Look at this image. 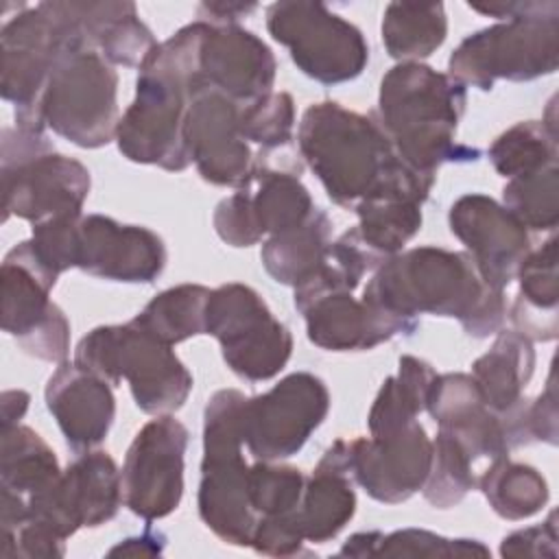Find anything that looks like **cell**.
I'll return each mask as SVG.
<instances>
[{
    "mask_svg": "<svg viewBox=\"0 0 559 559\" xmlns=\"http://www.w3.org/2000/svg\"><path fill=\"white\" fill-rule=\"evenodd\" d=\"M297 146L304 162L321 181L332 203L356 210L373 197H404L426 203L437 177L402 162L369 114L341 103L310 105L297 127Z\"/></svg>",
    "mask_w": 559,
    "mask_h": 559,
    "instance_id": "cell-1",
    "label": "cell"
},
{
    "mask_svg": "<svg viewBox=\"0 0 559 559\" xmlns=\"http://www.w3.org/2000/svg\"><path fill=\"white\" fill-rule=\"evenodd\" d=\"M360 299L404 319H456L472 338L498 334L507 319L504 293L485 284L467 251L430 245L386 258L371 273Z\"/></svg>",
    "mask_w": 559,
    "mask_h": 559,
    "instance_id": "cell-2",
    "label": "cell"
},
{
    "mask_svg": "<svg viewBox=\"0 0 559 559\" xmlns=\"http://www.w3.org/2000/svg\"><path fill=\"white\" fill-rule=\"evenodd\" d=\"M205 26L203 20L186 24L159 41L140 66L135 96L116 131L118 151L129 162L170 173H181L192 164L183 129Z\"/></svg>",
    "mask_w": 559,
    "mask_h": 559,
    "instance_id": "cell-3",
    "label": "cell"
},
{
    "mask_svg": "<svg viewBox=\"0 0 559 559\" xmlns=\"http://www.w3.org/2000/svg\"><path fill=\"white\" fill-rule=\"evenodd\" d=\"M467 92L448 74L421 61L393 66L380 81L378 109L371 111L397 157L435 175L443 164H469L480 151L456 142Z\"/></svg>",
    "mask_w": 559,
    "mask_h": 559,
    "instance_id": "cell-4",
    "label": "cell"
},
{
    "mask_svg": "<svg viewBox=\"0 0 559 559\" xmlns=\"http://www.w3.org/2000/svg\"><path fill=\"white\" fill-rule=\"evenodd\" d=\"M500 20L467 35L448 59V76L463 87L489 92L496 81L526 83L548 76L559 63V2H467Z\"/></svg>",
    "mask_w": 559,
    "mask_h": 559,
    "instance_id": "cell-5",
    "label": "cell"
},
{
    "mask_svg": "<svg viewBox=\"0 0 559 559\" xmlns=\"http://www.w3.org/2000/svg\"><path fill=\"white\" fill-rule=\"evenodd\" d=\"M0 92L15 107V127L44 133V94L59 57L74 48H92L66 0L39 2L9 17L0 33Z\"/></svg>",
    "mask_w": 559,
    "mask_h": 559,
    "instance_id": "cell-6",
    "label": "cell"
},
{
    "mask_svg": "<svg viewBox=\"0 0 559 559\" xmlns=\"http://www.w3.org/2000/svg\"><path fill=\"white\" fill-rule=\"evenodd\" d=\"M74 362L111 386L127 380L135 406L146 415H173L186 404L194 384L173 345L133 319L90 330L74 347Z\"/></svg>",
    "mask_w": 559,
    "mask_h": 559,
    "instance_id": "cell-7",
    "label": "cell"
},
{
    "mask_svg": "<svg viewBox=\"0 0 559 559\" xmlns=\"http://www.w3.org/2000/svg\"><path fill=\"white\" fill-rule=\"evenodd\" d=\"M245 393L216 391L203 411V459L197 507L201 522L229 546H251L258 515L249 502L240 415Z\"/></svg>",
    "mask_w": 559,
    "mask_h": 559,
    "instance_id": "cell-8",
    "label": "cell"
},
{
    "mask_svg": "<svg viewBox=\"0 0 559 559\" xmlns=\"http://www.w3.org/2000/svg\"><path fill=\"white\" fill-rule=\"evenodd\" d=\"M44 122L79 148H100L118 131V74L94 48H74L52 68Z\"/></svg>",
    "mask_w": 559,
    "mask_h": 559,
    "instance_id": "cell-9",
    "label": "cell"
},
{
    "mask_svg": "<svg viewBox=\"0 0 559 559\" xmlns=\"http://www.w3.org/2000/svg\"><path fill=\"white\" fill-rule=\"evenodd\" d=\"M266 31L288 48L301 74L323 85L354 81L369 63V44L360 28L323 2H273L266 9Z\"/></svg>",
    "mask_w": 559,
    "mask_h": 559,
    "instance_id": "cell-10",
    "label": "cell"
},
{
    "mask_svg": "<svg viewBox=\"0 0 559 559\" xmlns=\"http://www.w3.org/2000/svg\"><path fill=\"white\" fill-rule=\"evenodd\" d=\"M205 334L214 336L231 373L249 382L275 378L293 354L290 330L247 284L229 282L210 293Z\"/></svg>",
    "mask_w": 559,
    "mask_h": 559,
    "instance_id": "cell-11",
    "label": "cell"
},
{
    "mask_svg": "<svg viewBox=\"0 0 559 559\" xmlns=\"http://www.w3.org/2000/svg\"><path fill=\"white\" fill-rule=\"evenodd\" d=\"M26 504L28 515L20 526L66 544L79 528H96L116 518L124 504L120 469L103 450L83 452Z\"/></svg>",
    "mask_w": 559,
    "mask_h": 559,
    "instance_id": "cell-12",
    "label": "cell"
},
{
    "mask_svg": "<svg viewBox=\"0 0 559 559\" xmlns=\"http://www.w3.org/2000/svg\"><path fill=\"white\" fill-rule=\"evenodd\" d=\"M330 413V391L310 371L284 376L269 391L247 397L240 415L242 443L258 461L295 456Z\"/></svg>",
    "mask_w": 559,
    "mask_h": 559,
    "instance_id": "cell-13",
    "label": "cell"
},
{
    "mask_svg": "<svg viewBox=\"0 0 559 559\" xmlns=\"http://www.w3.org/2000/svg\"><path fill=\"white\" fill-rule=\"evenodd\" d=\"M57 280L50 277L17 242L0 269V319L2 330L17 341L24 354L66 362L70 354V321L50 299Z\"/></svg>",
    "mask_w": 559,
    "mask_h": 559,
    "instance_id": "cell-14",
    "label": "cell"
},
{
    "mask_svg": "<svg viewBox=\"0 0 559 559\" xmlns=\"http://www.w3.org/2000/svg\"><path fill=\"white\" fill-rule=\"evenodd\" d=\"M314 207L299 173L277 168L258 155L251 179L216 205L212 225L229 247H251L304 223Z\"/></svg>",
    "mask_w": 559,
    "mask_h": 559,
    "instance_id": "cell-15",
    "label": "cell"
},
{
    "mask_svg": "<svg viewBox=\"0 0 559 559\" xmlns=\"http://www.w3.org/2000/svg\"><path fill=\"white\" fill-rule=\"evenodd\" d=\"M188 441V428L173 415H155L138 430L120 469L122 502L133 515L155 522L177 511Z\"/></svg>",
    "mask_w": 559,
    "mask_h": 559,
    "instance_id": "cell-16",
    "label": "cell"
},
{
    "mask_svg": "<svg viewBox=\"0 0 559 559\" xmlns=\"http://www.w3.org/2000/svg\"><path fill=\"white\" fill-rule=\"evenodd\" d=\"M242 105L212 87L201 72L190 85L186 114V146L203 181L223 188H242L255 168L251 144L240 129Z\"/></svg>",
    "mask_w": 559,
    "mask_h": 559,
    "instance_id": "cell-17",
    "label": "cell"
},
{
    "mask_svg": "<svg viewBox=\"0 0 559 559\" xmlns=\"http://www.w3.org/2000/svg\"><path fill=\"white\" fill-rule=\"evenodd\" d=\"M4 221L11 216L39 225L81 216L90 194V170L74 157L41 153L22 162H0Z\"/></svg>",
    "mask_w": 559,
    "mask_h": 559,
    "instance_id": "cell-18",
    "label": "cell"
},
{
    "mask_svg": "<svg viewBox=\"0 0 559 559\" xmlns=\"http://www.w3.org/2000/svg\"><path fill=\"white\" fill-rule=\"evenodd\" d=\"M432 439L415 419L402 428L347 439V472L369 498L400 504L415 496L428 476Z\"/></svg>",
    "mask_w": 559,
    "mask_h": 559,
    "instance_id": "cell-19",
    "label": "cell"
},
{
    "mask_svg": "<svg viewBox=\"0 0 559 559\" xmlns=\"http://www.w3.org/2000/svg\"><path fill=\"white\" fill-rule=\"evenodd\" d=\"M448 225L485 284L504 293L531 253L528 229L502 203L480 192L459 197L448 212Z\"/></svg>",
    "mask_w": 559,
    "mask_h": 559,
    "instance_id": "cell-20",
    "label": "cell"
},
{
    "mask_svg": "<svg viewBox=\"0 0 559 559\" xmlns=\"http://www.w3.org/2000/svg\"><path fill=\"white\" fill-rule=\"evenodd\" d=\"M164 240L148 227L122 225L103 214L81 216L76 269L124 284H151L166 269Z\"/></svg>",
    "mask_w": 559,
    "mask_h": 559,
    "instance_id": "cell-21",
    "label": "cell"
},
{
    "mask_svg": "<svg viewBox=\"0 0 559 559\" xmlns=\"http://www.w3.org/2000/svg\"><path fill=\"white\" fill-rule=\"evenodd\" d=\"M205 24L199 52L201 76L240 105L273 92L277 74L273 50L238 24Z\"/></svg>",
    "mask_w": 559,
    "mask_h": 559,
    "instance_id": "cell-22",
    "label": "cell"
},
{
    "mask_svg": "<svg viewBox=\"0 0 559 559\" xmlns=\"http://www.w3.org/2000/svg\"><path fill=\"white\" fill-rule=\"evenodd\" d=\"M44 400L74 454L90 452L107 439L116 417V397L107 380L66 360L50 373Z\"/></svg>",
    "mask_w": 559,
    "mask_h": 559,
    "instance_id": "cell-23",
    "label": "cell"
},
{
    "mask_svg": "<svg viewBox=\"0 0 559 559\" xmlns=\"http://www.w3.org/2000/svg\"><path fill=\"white\" fill-rule=\"evenodd\" d=\"M308 341L328 352H365L395 336H411L417 319L378 310L352 293H330L299 310Z\"/></svg>",
    "mask_w": 559,
    "mask_h": 559,
    "instance_id": "cell-24",
    "label": "cell"
},
{
    "mask_svg": "<svg viewBox=\"0 0 559 559\" xmlns=\"http://www.w3.org/2000/svg\"><path fill=\"white\" fill-rule=\"evenodd\" d=\"M426 411L439 430L450 435L472 461L498 459L511 452L502 417L485 404L472 373H437Z\"/></svg>",
    "mask_w": 559,
    "mask_h": 559,
    "instance_id": "cell-25",
    "label": "cell"
},
{
    "mask_svg": "<svg viewBox=\"0 0 559 559\" xmlns=\"http://www.w3.org/2000/svg\"><path fill=\"white\" fill-rule=\"evenodd\" d=\"M354 513L356 491L347 472V439H336L306 476L297 520L306 542L325 544L349 524Z\"/></svg>",
    "mask_w": 559,
    "mask_h": 559,
    "instance_id": "cell-26",
    "label": "cell"
},
{
    "mask_svg": "<svg viewBox=\"0 0 559 559\" xmlns=\"http://www.w3.org/2000/svg\"><path fill=\"white\" fill-rule=\"evenodd\" d=\"M72 11L87 44L111 66L140 68L157 46L133 2H74Z\"/></svg>",
    "mask_w": 559,
    "mask_h": 559,
    "instance_id": "cell-27",
    "label": "cell"
},
{
    "mask_svg": "<svg viewBox=\"0 0 559 559\" xmlns=\"http://www.w3.org/2000/svg\"><path fill=\"white\" fill-rule=\"evenodd\" d=\"M515 280H520V290L511 306V321L515 330L528 341H555L559 332V273L555 236H550L539 249H531Z\"/></svg>",
    "mask_w": 559,
    "mask_h": 559,
    "instance_id": "cell-28",
    "label": "cell"
},
{
    "mask_svg": "<svg viewBox=\"0 0 559 559\" xmlns=\"http://www.w3.org/2000/svg\"><path fill=\"white\" fill-rule=\"evenodd\" d=\"M535 371L533 341L518 330H500L491 347L472 362V378L476 380L485 404L507 415L526 397L524 391Z\"/></svg>",
    "mask_w": 559,
    "mask_h": 559,
    "instance_id": "cell-29",
    "label": "cell"
},
{
    "mask_svg": "<svg viewBox=\"0 0 559 559\" xmlns=\"http://www.w3.org/2000/svg\"><path fill=\"white\" fill-rule=\"evenodd\" d=\"M330 245L332 221L321 207H314L304 223L269 236L262 245L260 258L264 271L277 284L295 288L325 262Z\"/></svg>",
    "mask_w": 559,
    "mask_h": 559,
    "instance_id": "cell-30",
    "label": "cell"
},
{
    "mask_svg": "<svg viewBox=\"0 0 559 559\" xmlns=\"http://www.w3.org/2000/svg\"><path fill=\"white\" fill-rule=\"evenodd\" d=\"M380 33L391 59L400 63L421 61L445 41V7L441 2H389Z\"/></svg>",
    "mask_w": 559,
    "mask_h": 559,
    "instance_id": "cell-31",
    "label": "cell"
},
{
    "mask_svg": "<svg viewBox=\"0 0 559 559\" xmlns=\"http://www.w3.org/2000/svg\"><path fill=\"white\" fill-rule=\"evenodd\" d=\"M437 371L430 362L417 356H402L397 360V373L384 378L367 415L369 435L389 432L402 428L426 411L430 386Z\"/></svg>",
    "mask_w": 559,
    "mask_h": 559,
    "instance_id": "cell-32",
    "label": "cell"
},
{
    "mask_svg": "<svg viewBox=\"0 0 559 559\" xmlns=\"http://www.w3.org/2000/svg\"><path fill=\"white\" fill-rule=\"evenodd\" d=\"M52 448L28 426L2 428L0 487L22 498L44 491L61 476Z\"/></svg>",
    "mask_w": 559,
    "mask_h": 559,
    "instance_id": "cell-33",
    "label": "cell"
},
{
    "mask_svg": "<svg viewBox=\"0 0 559 559\" xmlns=\"http://www.w3.org/2000/svg\"><path fill=\"white\" fill-rule=\"evenodd\" d=\"M476 483L491 511L509 522L537 515L550 498V489L542 472L533 465L511 461L509 454L491 459V465Z\"/></svg>",
    "mask_w": 559,
    "mask_h": 559,
    "instance_id": "cell-34",
    "label": "cell"
},
{
    "mask_svg": "<svg viewBox=\"0 0 559 559\" xmlns=\"http://www.w3.org/2000/svg\"><path fill=\"white\" fill-rule=\"evenodd\" d=\"M210 288L203 284H179L153 297L133 321L166 345L183 343L205 334V308Z\"/></svg>",
    "mask_w": 559,
    "mask_h": 559,
    "instance_id": "cell-35",
    "label": "cell"
},
{
    "mask_svg": "<svg viewBox=\"0 0 559 559\" xmlns=\"http://www.w3.org/2000/svg\"><path fill=\"white\" fill-rule=\"evenodd\" d=\"M421 205L404 197L367 199L354 210L358 216V236L371 251L391 258L421 229Z\"/></svg>",
    "mask_w": 559,
    "mask_h": 559,
    "instance_id": "cell-36",
    "label": "cell"
},
{
    "mask_svg": "<svg viewBox=\"0 0 559 559\" xmlns=\"http://www.w3.org/2000/svg\"><path fill=\"white\" fill-rule=\"evenodd\" d=\"M487 157L493 170L504 179L557 164V127L548 124L544 118L515 122L491 142Z\"/></svg>",
    "mask_w": 559,
    "mask_h": 559,
    "instance_id": "cell-37",
    "label": "cell"
},
{
    "mask_svg": "<svg viewBox=\"0 0 559 559\" xmlns=\"http://www.w3.org/2000/svg\"><path fill=\"white\" fill-rule=\"evenodd\" d=\"M502 205L531 231H555L559 223V168L550 164L507 179Z\"/></svg>",
    "mask_w": 559,
    "mask_h": 559,
    "instance_id": "cell-38",
    "label": "cell"
},
{
    "mask_svg": "<svg viewBox=\"0 0 559 559\" xmlns=\"http://www.w3.org/2000/svg\"><path fill=\"white\" fill-rule=\"evenodd\" d=\"M472 463L467 452L450 435L439 430L432 439L430 469L421 487L426 502L435 509L456 507L476 487Z\"/></svg>",
    "mask_w": 559,
    "mask_h": 559,
    "instance_id": "cell-39",
    "label": "cell"
},
{
    "mask_svg": "<svg viewBox=\"0 0 559 559\" xmlns=\"http://www.w3.org/2000/svg\"><path fill=\"white\" fill-rule=\"evenodd\" d=\"M304 487L306 476L293 465H282L275 461H255L249 465L247 489L258 520L297 511Z\"/></svg>",
    "mask_w": 559,
    "mask_h": 559,
    "instance_id": "cell-40",
    "label": "cell"
},
{
    "mask_svg": "<svg viewBox=\"0 0 559 559\" xmlns=\"http://www.w3.org/2000/svg\"><path fill=\"white\" fill-rule=\"evenodd\" d=\"M240 129L245 140L260 148V155L288 146L295 131L293 96L288 92H269L266 96L242 105Z\"/></svg>",
    "mask_w": 559,
    "mask_h": 559,
    "instance_id": "cell-41",
    "label": "cell"
},
{
    "mask_svg": "<svg viewBox=\"0 0 559 559\" xmlns=\"http://www.w3.org/2000/svg\"><path fill=\"white\" fill-rule=\"evenodd\" d=\"M489 557L478 539H450L426 528H400L382 535L376 557Z\"/></svg>",
    "mask_w": 559,
    "mask_h": 559,
    "instance_id": "cell-42",
    "label": "cell"
},
{
    "mask_svg": "<svg viewBox=\"0 0 559 559\" xmlns=\"http://www.w3.org/2000/svg\"><path fill=\"white\" fill-rule=\"evenodd\" d=\"M304 542L306 539L299 528L297 511H293L286 515L260 518L249 548L266 557H293V555H301Z\"/></svg>",
    "mask_w": 559,
    "mask_h": 559,
    "instance_id": "cell-43",
    "label": "cell"
},
{
    "mask_svg": "<svg viewBox=\"0 0 559 559\" xmlns=\"http://www.w3.org/2000/svg\"><path fill=\"white\" fill-rule=\"evenodd\" d=\"M557 511H550L542 524L509 533L500 542L502 557H548L557 559Z\"/></svg>",
    "mask_w": 559,
    "mask_h": 559,
    "instance_id": "cell-44",
    "label": "cell"
},
{
    "mask_svg": "<svg viewBox=\"0 0 559 559\" xmlns=\"http://www.w3.org/2000/svg\"><path fill=\"white\" fill-rule=\"evenodd\" d=\"M528 430L533 441L557 445V386L555 369H550L546 389L528 402Z\"/></svg>",
    "mask_w": 559,
    "mask_h": 559,
    "instance_id": "cell-45",
    "label": "cell"
},
{
    "mask_svg": "<svg viewBox=\"0 0 559 559\" xmlns=\"http://www.w3.org/2000/svg\"><path fill=\"white\" fill-rule=\"evenodd\" d=\"M164 546H166L164 533L153 531L151 526H146V531L142 535L122 539L120 544L109 548L107 555L109 557H118V555H124V557H138V555L140 557H155V555L164 552Z\"/></svg>",
    "mask_w": 559,
    "mask_h": 559,
    "instance_id": "cell-46",
    "label": "cell"
},
{
    "mask_svg": "<svg viewBox=\"0 0 559 559\" xmlns=\"http://www.w3.org/2000/svg\"><path fill=\"white\" fill-rule=\"evenodd\" d=\"M258 9L255 2H201L199 15L210 24H236Z\"/></svg>",
    "mask_w": 559,
    "mask_h": 559,
    "instance_id": "cell-47",
    "label": "cell"
},
{
    "mask_svg": "<svg viewBox=\"0 0 559 559\" xmlns=\"http://www.w3.org/2000/svg\"><path fill=\"white\" fill-rule=\"evenodd\" d=\"M384 533L380 531H360L347 537V542L341 546L338 557H376L378 544Z\"/></svg>",
    "mask_w": 559,
    "mask_h": 559,
    "instance_id": "cell-48",
    "label": "cell"
},
{
    "mask_svg": "<svg viewBox=\"0 0 559 559\" xmlns=\"http://www.w3.org/2000/svg\"><path fill=\"white\" fill-rule=\"evenodd\" d=\"M31 395L22 389H9L2 393V428L20 424L24 413L28 411Z\"/></svg>",
    "mask_w": 559,
    "mask_h": 559,
    "instance_id": "cell-49",
    "label": "cell"
}]
</instances>
